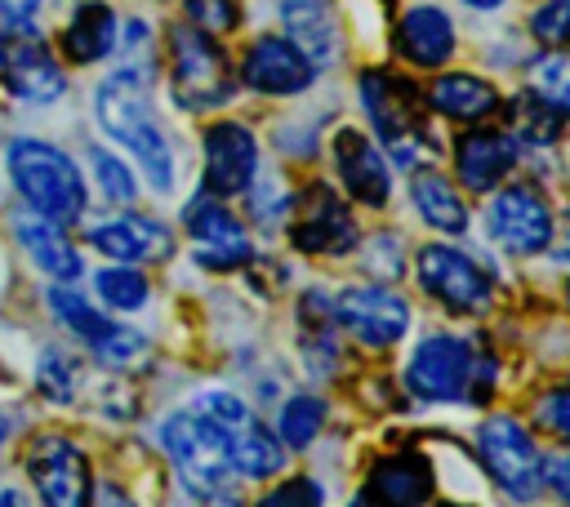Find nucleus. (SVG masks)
<instances>
[{
	"label": "nucleus",
	"mask_w": 570,
	"mask_h": 507,
	"mask_svg": "<svg viewBox=\"0 0 570 507\" xmlns=\"http://www.w3.org/2000/svg\"><path fill=\"white\" fill-rule=\"evenodd\" d=\"M4 440H9V418L0 414V445H4Z\"/></svg>",
	"instance_id": "a18cd8bd"
},
{
	"label": "nucleus",
	"mask_w": 570,
	"mask_h": 507,
	"mask_svg": "<svg viewBox=\"0 0 570 507\" xmlns=\"http://www.w3.org/2000/svg\"><path fill=\"white\" fill-rule=\"evenodd\" d=\"M485 236L512 258L543 254L557 236V218H552L548 196L539 187H525V182H512V187L494 191L485 200Z\"/></svg>",
	"instance_id": "6e6552de"
},
{
	"label": "nucleus",
	"mask_w": 570,
	"mask_h": 507,
	"mask_svg": "<svg viewBox=\"0 0 570 507\" xmlns=\"http://www.w3.org/2000/svg\"><path fill=\"white\" fill-rule=\"evenodd\" d=\"M22 463H27V476L45 503L80 507L89 498V458L67 436H53V431L36 436L22 454Z\"/></svg>",
	"instance_id": "2eb2a0df"
},
{
	"label": "nucleus",
	"mask_w": 570,
	"mask_h": 507,
	"mask_svg": "<svg viewBox=\"0 0 570 507\" xmlns=\"http://www.w3.org/2000/svg\"><path fill=\"white\" fill-rule=\"evenodd\" d=\"M405 391L419 405H463L476 400V347L463 334H428L414 342L405 369H401Z\"/></svg>",
	"instance_id": "7ed1b4c3"
},
{
	"label": "nucleus",
	"mask_w": 570,
	"mask_h": 507,
	"mask_svg": "<svg viewBox=\"0 0 570 507\" xmlns=\"http://www.w3.org/2000/svg\"><path fill=\"white\" fill-rule=\"evenodd\" d=\"M530 36L548 49L570 44V0H539L530 9Z\"/></svg>",
	"instance_id": "f704fd0d"
},
{
	"label": "nucleus",
	"mask_w": 570,
	"mask_h": 507,
	"mask_svg": "<svg viewBox=\"0 0 570 507\" xmlns=\"http://www.w3.org/2000/svg\"><path fill=\"white\" fill-rule=\"evenodd\" d=\"M414 276H419V289L428 298H436L445 311L481 316L494 307V276L468 249H459L450 240L423 245L414 258Z\"/></svg>",
	"instance_id": "0eeeda50"
},
{
	"label": "nucleus",
	"mask_w": 570,
	"mask_h": 507,
	"mask_svg": "<svg viewBox=\"0 0 570 507\" xmlns=\"http://www.w3.org/2000/svg\"><path fill=\"white\" fill-rule=\"evenodd\" d=\"M36 9H40V0H0V18H4L9 27H27Z\"/></svg>",
	"instance_id": "37998d69"
},
{
	"label": "nucleus",
	"mask_w": 570,
	"mask_h": 507,
	"mask_svg": "<svg viewBox=\"0 0 570 507\" xmlns=\"http://www.w3.org/2000/svg\"><path fill=\"white\" fill-rule=\"evenodd\" d=\"M539 485H548L552 498L570 503V449H552L548 458H539Z\"/></svg>",
	"instance_id": "a19ab883"
},
{
	"label": "nucleus",
	"mask_w": 570,
	"mask_h": 507,
	"mask_svg": "<svg viewBox=\"0 0 570 507\" xmlns=\"http://www.w3.org/2000/svg\"><path fill=\"white\" fill-rule=\"evenodd\" d=\"M49 307H53V316H58L67 329H76L85 342H94L98 329L107 325V316H98V311L89 307V298H80V294H71V289H49Z\"/></svg>",
	"instance_id": "72a5a7b5"
},
{
	"label": "nucleus",
	"mask_w": 570,
	"mask_h": 507,
	"mask_svg": "<svg viewBox=\"0 0 570 507\" xmlns=\"http://www.w3.org/2000/svg\"><path fill=\"white\" fill-rule=\"evenodd\" d=\"M334 169L347 187V196L365 209H383L392 196V165L387 156L361 133V129H338L334 133Z\"/></svg>",
	"instance_id": "a211bd4d"
},
{
	"label": "nucleus",
	"mask_w": 570,
	"mask_h": 507,
	"mask_svg": "<svg viewBox=\"0 0 570 507\" xmlns=\"http://www.w3.org/2000/svg\"><path fill=\"white\" fill-rule=\"evenodd\" d=\"M530 93L552 107L557 116H570V49H548L530 62Z\"/></svg>",
	"instance_id": "cd10ccee"
},
{
	"label": "nucleus",
	"mask_w": 570,
	"mask_h": 507,
	"mask_svg": "<svg viewBox=\"0 0 570 507\" xmlns=\"http://www.w3.org/2000/svg\"><path fill=\"white\" fill-rule=\"evenodd\" d=\"M13 236H18V245L27 249V258H31L40 271H49L53 280H76V276H80V254H76V245L62 236V222L40 218V213H27V218L13 222Z\"/></svg>",
	"instance_id": "393cba45"
},
{
	"label": "nucleus",
	"mask_w": 570,
	"mask_h": 507,
	"mask_svg": "<svg viewBox=\"0 0 570 507\" xmlns=\"http://www.w3.org/2000/svg\"><path fill=\"white\" fill-rule=\"evenodd\" d=\"M111 49H116V13L102 0L80 4L62 31V53L71 62H102Z\"/></svg>",
	"instance_id": "bb28decb"
},
{
	"label": "nucleus",
	"mask_w": 570,
	"mask_h": 507,
	"mask_svg": "<svg viewBox=\"0 0 570 507\" xmlns=\"http://www.w3.org/2000/svg\"><path fill=\"white\" fill-rule=\"evenodd\" d=\"M356 93H361V111L374 125V133L383 138L387 156L396 165H405V169L414 160H423L428 125L419 120V102L423 98L410 89V80L405 76H392L387 67H370V71H361Z\"/></svg>",
	"instance_id": "20e7f679"
},
{
	"label": "nucleus",
	"mask_w": 570,
	"mask_h": 507,
	"mask_svg": "<svg viewBox=\"0 0 570 507\" xmlns=\"http://www.w3.org/2000/svg\"><path fill=\"white\" fill-rule=\"evenodd\" d=\"M321 498H325V489L312 476H289L285 485H276L267 494V503H321Z\"/></svg>",
	"instance_id": "79ce46f5"
},
{
	"label": "nucleus",
	"mask_w": 570,
	"mask_h": 507,
	"mask_svg": "<svg viewBox=\"0 0 570 507\" xmlns=\"http://www.w3.org/2000/svg\"><path fill=\"white\" fill-rule=\"evenodd\" d=\"M512 169H517V138H512L508 129L472 125V129L454 142V178H459L463 191L490 196Z\"/></svg>",
	"instance_id": "f3484780"
},
{
	"label": "nucleus",
	"mask_w": 570,
	"mask_h": 507,
	"mask_svg": "<svg viewBox=\"0 0 570 507\" xmlns=\"http://www.w3.org/2000/svg\"><path fill=\"white\" fill-rule=\"evenodd\" d=\"M361 245V240H356ZM361 258L370 262V271H379V276H401L405 271V262H401V236H392V231H379L374 240H365L361 245Z\"/></svg>",
	"instance_id": "ea45409f"
},
{
	"label": "nucleus",
	"mask_w": 570,
	"mask_h": 507,
	"mask_svg": "<svg viewBox=\"0 0 570 507\" xmlns=\"http://www.w3.org/2000/svg\"><path fill=\"white\" fill-rule=\"evenodd\" d=\"M240 84L267 98H298L316 84V62L285 31L258 36L240 58Z\"/></svg>",
	"instance_id": "ddd939ff"
},
{
	"label": "nucleus",
	"mask_w": 570,
	"mask_h": 507,
	"mask_svg": "<svg viewBox=\"0 0 570 507\" xmlns=\"http://www.w3.org/2000/svg\"><path fill=\"white\" fill-rule=\"evenodd\" d=\"M356 218L330 182H307L294 205V245L316 258H343L356 249Z\"/></svg>",
	"instance_id": "f8f14e48"
},
{
	"label": "nucleus",
	"mask_w": 570,
	"mask_h": 507,
	"mask_svg": "<svg viewBox=\"0 0 570 507\" xmlns=\"http://www.w3.org/2000/svg\"><path fill=\"white\" fill-rule=\"evenodd\" d=\"M89 351H94L102 365L129 369V365H138V360L147 356V338H142L138 329H129V325H116V320H107V325L98 329V338L89 342Z\"/></svg>",
	"instance_id": "7c9ffc66"
},
{
	"label": "nucleus",
	"mask_w": 570,
	"mask_h": 507,
	"mask_svg": "<svg viewBox=\"0 0 570 507\" xmlns=\"http://www.w3.org/2000/svg\"><path fill=\"white\" fill-rule=\"evenodd\" d=\"M410 205L441 236H463L468 231V200L454 187V178H445L436 169H419L410 178Z\"/></svg>",
	"instance_id": "b1692460"
},
{
	"label": "nucleus",
	"mask_w": 570,
	"mask_h": 507,
	"mask_svg": "<svg viewBox=\"0 0 570 507\" xmlns=\"http://www.w3.org/2000/svg\"><path fill=\"white\" fill-rule=\"evenodd\" d=\"M512 116H517L512 129H508L512 138H525V142H539V147H543V142H552V138L561 133V116H557L552 107H543L530 89H525L521 102H512Z\"/></svg>",
	"instance_id": "2f4dec72"
},
{
	"label": "nucleus",
	"mask_w": 570,
	"mask_h": 507,
	"mask_svg": "<svg viewBox=\"0 0 570 507\" xmlns=\"http://www.w3.org/2000/svg\"><path fill=\"white\" fill-rule=\"evenodd\" d=\"M423 102H428L436 116L459 120V125H481V120H490V116L503 107L499 89H494L490 80L472 76V71H445V76H436V80L423 89Z\"/></svg>",
	"instance_id": "4be33fe9"
},
{
	"label": "nucleus",
	"mask_w": 570,
	"mask_h": 507,
	"mask_svg": "<svg viewBox=\"0 0 570 507\" xmlns=\"http://www.w3.org/2000/svg\"><path fill=\"white\" fill-rule=\"evenodd\" d=\"M89 169H94V178H98V191H102L111 205H129V200L138 196L134 169H129L120 156H111V151L94 147V151H89Z\"/></svg>",
	"instance_id": "473e14b6"
},
{
	"label": "nucleus",
	"mask_w": 570,
	"mask_h": 507,
	"mask_svg": "<svg viewBox=\"0 0 570 507\" xmlns=\"http://www.w3.org/2000/svg\"><path fill=\"white\" fill-rule=\"evenodd\" d=\"M9 178L18 196L31 205V213L53 222H76L85 213V178L71 165L67 151L40 138H13L9 142Z\"/></svg>",
	"instance_id": "f03ea898"
},
{
	"label": "nucleus",
	"mask_w": 570,
	"mask_h": 507,
	"mask_svg": "<svg viewBox=\"0 0 570 507\" xmlns=\"http://www.w3.org/2000/svg\"><path fill=\"white\" fill-rule=\"evenodd\" d=\"M94 111L107 138H116L142 169V178L156 191L174 187V147L151 111V93H147V71L142 67H120L111 71L98 93H94Z\"/></svg>",
	"instance_id": "f257e3e1"
},
{
	"label": "nucleus",
	"mask_w": 570,
	"mask_h": 507,
	"mask_svg": "<svg viewBox=\"0 0 570 507\" xmlns=\"http://www.w3.org/2000/svg\"><path fill=\"white\" fill-rule=\"evenodd\" d=\"M160 449L178 467V476L200 489L205 498H227L223 480H232V458H227V431L209 422L200 409H178L160 422Z\"/></svg>",
	"instance_id": "39448f33"
},
{
	"label": "nucleus",
	"mask_w": 570,
	"mask_h": 507,
	"mask_svg": "<svg viewBox=\"0 0 570 507\" xmlns=\"http://www.w3.org/2000/svg\"><path fill=\"white\" fill-rule=\"evenodd\" d=\"M89 245L116 262H151V258H165L174 249L169 231L142 213H120V218L89 227Z\"/></svg>",
	"instance_id": "aec40b11"
},
{
	"label": "nucleus",
	"mask_w": 570,
	"mask_h": 507,
	"mask_svg": "<svg viewBox=\"0 0 570 507\" xmlns=\"http://www.w3.org/2000/svg\"><path fill=\"white\" fill-rule=\"evenodd\" d=\"M249 213L258 218V222H281L289 209H294V196H289V187H281L276 178H267V182H249Z\"/></svg>",
	"instance_id": "4c0bfd02"
},
{
	"label": "nucleus",
	"mask_w": 570,
	"mask_h": 507,
	"mask_svg": "<svg viewBox=\"0 0 570 507\" xmlns=\"http://www.w3.org/2000/svg\"><path fill=\"white\" fill-rule=\"evenodd\" d=\"M258 178V138L240 120H214L205 129V191L218 200L245 196Z\"/></svg>",
	"instance_id": "4468645a"
},
{
	"label": "nucleus",
	"mask_w": 570,
	"mask_h": 507,
	"mask_svg": "<svg viewBox=\"0 0 570 507\" xmlns=\"http://www.w3.org/2000/svg\"><path fill=\"white\" fill-rule=\"evenodd\" d=\"M285 445L276 431H267L258 418H245L240 427L227 431V458H232V476L245 480H267L285 467Z\"/></svg>",
	"instance_id": "a878e982"
},
{
	"label": "nucleus",
	"mask_w": 570,
	"mask_h": 507,
	"mask_svg": "<svg viewBox=\"0 0 570 507\" xmlns=\"http://www.w3.org/2000/svg\"><path fill=\"white\" fill-rule=\"evenodd\" d=\"M187 22L209 36H223L240 22V13H236V0H187Z\"/></svg>",
	"instance_id": "58836bf2"
},
{
	"label": "nucleus",
	"mask_w": 570,
	"mask_h": 507,
	"mask_svg": "<svg viewBox=\"0 0 570 507\" xmlns=\"http://www.w3.org/2000/svg\"><path fill=\"white\" fill-rule=\"evenodd\" d=\"M534 427L570 445V387H552L534 400Z\"/></svg>",
	"instance_id": "e433bc0d"
},
{
	"label": "nucleus",
	"mask_w": 570,
	"mask_h": 507,
	"mask_svg": "<svg viewBox=\"0 0 570 507\" xmlns=\"http://www.w3.org/2000/svg\"><path fill=\"white\" fill-rule=\"evenodd\" d=\"M232 67L209 31L174 27L169 31V93L183 111H214L232 98Z\"/></svg>",
	"instance_id": "423d86ee"
},
{
	"label": "nucleus",
	"mask_w": 570,
	"mask_h": 507,
	"mask_svg": "<svg viewBox=\"0 0 570 507\" xmlns=\"http://www.w3.org/2000/svg\"><path fill=\"white\" fill-rule=\"evenodd\" d=\"M334 320L361 347L383 351L410 334V302L387 285H347L334 298Z\"/></svg>",
	"instance_id": "9d476101"
},
{
	"label": "nucleus",
	"mask_w": 570,
	"mask_h": 507,
	"mask_svg": "<svg viewBox=\"0 0 570 507\" xmlns=\"http://www.w3.org/2000/svg\"><path fill=\"white\" fill-rule=\"evenodd\" d=\"M463 9H472V13H494V9H503V0H459Z\"/></svg>",
	"instance_id": "c03bdc74"
},
{
	"label": "nucleus",
	"mask_w": 570,
	"mask_h": 507,
	"mask_svg": "<svg viewBox=\"0 0 570 507\" xmlns=\"http://www.w3.org/2000/svg\"><path fill=\"white\" fill-rule=\"evenodd\" d=\"M325 427V400L321 396H289L276 414V436L285 449H307Z\"/></svg>",
	"instance_id": "c85d7f7f"
},
{
	"label": "nucleus",
	"mask_w": 570,
	"mask_h": 507,
	"mask_svg": "<svg viewBox=\"0 0 570 507\" xmlns=\"http://www.w3.org/2000/svg\"><path fill=\"white\" fill-rule=\"evenodd\" d=\"M276 13H281V31L316 62V67H330L338 58V18L330 9V0H276Z\"/></svg>",
	"instance_id": "5701e85b"
},
{
	"label": "nucleus",
	"mask_w": 570,
	"mask_h": 507,
	"mask_svg": "<svg viewBox=\"0 0 570 507\" xmlns=\"http://www.w3.org/2000/svg\"><path fill=\"white\" fill-rule=\"evenodd\" d=\"M566 307H570V285H566Z\"/></svg>",
	"instance_id": "49530a36"
},
{
	"label": "nucleus",
	"mask_w": 570,
	"mask_h": 507,
	"mask_svg": "<svg viewBox=\"0 0 570 507\" xmlns=\"http://www.w3.org/2000/svg\"><path fill=\"white\" fill-rule=\"evenodd\" d=\"M183 227H187V240H191V258L209 271H232V267L254 258V240H249L245 222L209 191L196 196L183 209Z\"/></svg>",
	"instance_id": "9b49d317"
},
{
	"label": "nucleus",
	"mask_w": 570,
	"mask_h": 507,
	"mask_svg": "<svg viewBox=\"0 0 570 507\" xmlns=\"http://www.w3.org/2000/svg\"><path fill=\"white\" fill-rule=\"evenodd\" d=\"M94 289H98V298L111 307V311H138L142 302H147V276L142 271H134V267H102L98 276H94Z\"/></svg>",
	"instance_id": "c756f323"
},
{
	"label": "nucleus",
	"mask_w": 570,
	"mask_h": 507,
	"mask_svg": "<svg viewBox=\"0 0 570 507\" xmlns=\"http://www.w3.org/2000/svg\"><path fill=\"white\" fill-rule=\"evenodd\" d=\"M0 76L9 80V89L22 102H53L67 89L62 67L53 62V53L27 27L0 31Z\"/></svg>",
	"instance_id": "dca6fc26"
},
{
	"label": "nucleus",
	"mask_w": 570,
	"mask_h": 507,
	"mask_svg": "<svg viewBox=\"0 0 570 507\" xmlns=\"http://www.w3.org/2000/svg\"><path fill=\"white\" fill-rule=\"evenodd\" d=\"M432 489H436L432 463L414 449H396L370 467L361 503H423V498H432Z\"/></svg>",
	"instance_id": "412c9836"
},
{
	"label": "nucleus",
	"mask_w": 570,
	"mask_h": 507,
	"mask_svg": "<svg viewBox=\"0 0 570 507\" xmlns=\"http://www.w3.org/2000/svg\"><path fill=\"white\" fill-rule=\"evenodd\" d=\"M36 382H40V391H45L49 400L67 405L71 391H76V369H71V360H67L58 347H45L40 360H36Z\"/></svg>",
	"instance_id": "c9c22d12"
},
{
	"label": "nucleus",
	"mask_w": 570,
	"mask_h": 507,
	"mask_svg": "<svg viewBox=\"0 0 570 507\" xmlns=\"http://www.w3.org/2000/svg\"><path fill=\"white\" fill-rule=\"evenodd\" d=\"M476 458L503 494H512V498H534L539 494V449H534V436L521 418L490 414L476 427Z\"/></svg>",
	"instance_id": "1a4fd4ad"
},
{
	"label": "nucleus",
	"mask_w": 570,
	"mask_h": 507,
	"mask_svg": "<svg viewBox=\"0 0 570 507\" xmlns=\"http://www.w3.org/2000/svg\"><path fill=\"white\" fill-rule=\"evenodd\" d=\"M454 22L441 4H410L396 22V53L410 62V67H423V71H436L454 58Z\"/></svg>",
	"instance_id": "6ab92c4d"
}]
</instances>
